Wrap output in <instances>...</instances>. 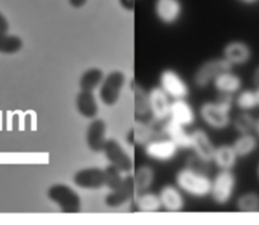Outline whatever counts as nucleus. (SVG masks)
<instances>
[{"label":"nucleus","instance_id":"1","mask_svg":"<svg viewBox=\"0 0 259 225\" xmlns=\"http://www.w3.org/2000/svg\"><path fill=\"white\" fill-rule=\"evenodd\" d=\"M233 94L220 93L216 102H205L200 107V116L206 125L215 130H224L231 125L230 111L233 108Z\"/></svg>","mask_w":259,"mask_h":225},{"label":"nucleus","instance_id":"2","mask_svg":"<svg viewBox=\"0 0 259 225\" xmlns=\"http://www.w3.org/2000/svg\"><path fill=\"white\" fill-rule=\"evenodd\" d=\"M176 182L181 191L193 197L208 196L212 184V179L208 177L207 173L193 171L187 167L179 169L176 176Z\"/></svg>","mask_w":259,"mask_h":225},{"label":"nucleus","instance_id":"3","mask_svg":"<svg viewBox=\"0 0 259 225\" xmlns=\"http://www.w3.org/2000/svg\"><path fill=\"white\" fill-rule=\"evenodd\" d=\"M47 197L65 214H76L81 210V199L73 187L64 183L52 184L47 190Z\"/></svg>","mask_w":259,"mask_h":225},{"label":"nucleus","instance_id":"4","mask_svg":"<svg viewBox=\"0 0 259 225\" xmlns=\"http://www.w3.org/2000/svg\"><path fill=\"white\" fill-rule=\"evenodd\" d=\"M126 81V75L121 70H113L104 77L99 87V99L104 106L113 107L118 103Z\"/></svg>","mask_w":259,"mask_h":225},{"label":"nucleus","instance_id":"5","mask_svg":"<svg viewBox=\"0 0 259 225\" xmlns=\"http://www.w3.org/2000/svg\"><path fill=\"white\" fill-rule=\"evenodd\" d=\"M229 70H233V65L224 57L207 60L196 70L193 82L198 88H206L215 81L218 75L224 71H229Z\"/></svg>","mask_w":259,"mask_h":225},{"label":"nucleus","instance_id":"6","mask_svg":"<svg viewBox=\"0 0 259 225\" xmlns=\"http://www.w3.org/2000/svg\"><path fill=\"white\" fill-rule=\"evenodd\" d=\"M236 186V177L233 171H220L212 179L211 197L218 205H226L233 197Z\"/></svg>","mask_w":259,"mask_h":225},{"label":"nucleus","instance_id":"7","mask_svg":"<svg viewBox=\"0 0 259 225\" xmlns=\"http://www.w3.org/2000/svg\"><path fill=\"white\" fill-rule=\"evenodd\" d=\"M161 124L163 122L156 121L151 124L150 120L149 121L135 120L133 127L128 131V135H127V140L133 145H144L145 146L150 140L164 136L163 132H161Z\"/></svg>","mask_w":259,"mask_h":225},{"label":"nucleus","instance_id":"8","mask_svg":"<svg viewBox=\"0 0 259 225\" xmlns=\"http://www.w3.org/2000/svg\"><path fill=\"white\" fill-rule=\"evenodd\" d=\"M159 86L173 99H186L189 88L181 75L171 69L164 70L159 77Z\"/></svg>","mask_w":259,"mask_h":225},{"label":"nucleus","instance_id":"9","mask_svg":"<svg viewBox=\"0 0 259 225\" xmlns=\"http://www.w3.org/2000/svg\"><path fill=\"white\" fill-rule=\"evenodd\" d=\"M179 147L176 142L165 136L155 137L145 145V154L150 159L158 162H168L177 156Z\"/></svg>","mask_w":259,"mask_h":225},{"label":"nucleus","instance_id":"10","mask_svg":"<svg viewBox=\"0 0 259 225\" xmlns=\"http://www.w3.org/2000/svg\"><path fill=\"white\" fill-rule=\"evenodd\" d=\"M73 182L83 190H99L106 187V172L98 167H88L74 173Z\"/></svg>","mask_w":259,"mask_h":225},{"label":"nucleus","instance_id":"11","mask_svg":"<svg viewBox=\"0 0 259 225\" xmlns=\"http://www.w3.org/2000/svg\"><path fill=\"white\" fill-rule=\"evenodd\" d=\"M136 196L135 187H134L133 176H126L122 179L121 184L114 190H111L107 195L104 202L108 207L112 209H118V207L124 206L128 202L133 201Z\"/></svg>","mask_w":259,"mask_h":225},{"label":"nucleus","instance_id":"12","mask_svg":"<svg viewBox=\"0 0 259 225\" xmlns=\"http://www.w3.org/2000/svg\"><path fill=\"white\" fill-rule=\"evenodd\" d=\"M103 152L109 163L121 172L128 173L133 169V159L130 158L124 147L116 139H107Z\"/></svg>","mask_w":259,"mask_h":225},{"label":"nucleus","instance_id":"13","mask_svg":"<svg viewBox=\"0 0 259 225\" xmlns=\"http://www.w3.org/2000/svg\"><path fill=\"white\" fill-rule=\"evenodd\" d=\"M149 93L150 102L151 120L156 122H164L169 119V108H170V97L161 89V87H154Z\"/></svg>","mask_w":259,"mask_h":225},{"label":"nucleus","instance_id":"14","mask_svg":"<svg viewBox=\"0 0 259 225\" xmlns=\"http://www.w3.org/2000/svg\"><path fill=\"white\" fill-rule=\"evenodd\" d=\"M253 56L250 46L244 41H230L223 50V57L233 66H240L250 61Z\"/></svg>","mask_w":259,"mask_h":225},{"label":"nucleus","instance_id":"15","mask_svg":"<svg viewBox=\"0 0 259 225\" xmlns=\"http://www.w3.org/2000/svg\"><path fill=\"white\" fill-rule=\"evenodd\" d=\"M107 124L102 119H93L87 129V145L94 153L103 152L104 144L107 141Z\"/></svg>","mask_w":259,"mask_h":225},{"label":"nucleus","instance_id":"16","mask_svg":"<svg viewBox=\"0 0 259 225\" xmlns=\"http://www.w3.org/2000/svg\"><path fill=\"white\" fill-rule=\"evenodd\" d=\"M191 147L193 149L194 154L197 157H200L201 159H203V161L206 162L212 161L215 146H213L210 136H208L207 132H206L205 130L197 129L192 132Z\"/></svg>","mask_w":259,"mask_h":225},{"label":"nucleus","instance_id":"17","mask_svg":"<svg viewBox=\"0 0 259 225\" xmlns=\"http://www.w3.org/2000/svg\"><path fill=\"white\" fill-rule=\"evenodd\" d=\"M155 14L164 24H173L181 18V0H155Z\"/></svg>","mask_w":259,"mask_h":225},{"label":"nucleus","instance_id":"18","mask_svg":"<svg viewBox=\"0 0 259 225\" xmlns=\"http://www.w3.org/2000/svg\"><path fill=\"white\" fill-rule=\"evenodd\" d=\"M161 132L165 137L176 142V145L182 149L191 147V134L186 131V127L179 125L178 122L168 119L161 124Z\"/></svg>","mask_w":259,"mask_h":225},{"label":"nucleus","instance_id":"19","mask_svg":"<svg viewBox=\"0 0 259 225\" xmlns=\"http://www.w3.org/2000/svg\"><path fill=\"white\" fill-rule=\"evenodd\" d=\"M169 119L178 122L182 126L187 127L194 122V112L191 104L186 99H174L170 102V108H169Z\"/></svg>","mask_w":259,"mask_h":225},{"label":"nucleus","instance_id":"20","mask_svg":"<svg viewBox=\"0 0 259 225\" xmlns=\"http://www.w3.org/2000/svg\"><path fill=\"white\" fill-rule=\"evenodd\" d=\"M213 87L219 93H226V94H236L239 91H241L243 87V79L239 77L238 74L233 72L231 70L229 71L221 72L215 78L212 82Z\"/></svg>","mask_w":259,"mask_h":225},{"label":"nucleus","instance_id":"21","mask_svg":"<svg viewBox=\"0 0 259 225\" xmlns=\"http://www.w3.org/2000/svg\"><path fill=\"white\" fill-rule=\"evenodd\" d=\"M159 197H160L161 207L165 209L166 211L178 212L184 207V199L181 191L171 184H165L164 187H161Z\"/></svg>","mask_w":259,"mask_h":225},{"label":"nucleus","instance_id":"22","mask_svg":"<svg viewBox=\"0 0 259 225\" xmlns=\"http://www.w3.org/2000/svg\"><path fill=\"white\" fill-rule=\"evenodd\" d=\"M75 106L79 115H81L84 119L93 120L98 116L99 106L98 101H97L96 96H94V92H79L75 99Z\"/></svg>","mask_w":259,"mask_h":225},{"label":"nucleus","instance_id":"23","mask_svg":"<svg viewBox=\"0 0 259 225\" xmlns=\"http://www.w3.org/2000/svg\"><path fill=\"white\" fill-rule=\"evenodd\" d=\"M212 161L215 162L216 167L220 171H233L238 162V156H236L233 145L224 144L215 147Z\"/></svg>","mask_w":259,"mask_h":225},{"label":"nucleus","instance_id":"24","mask_svg":"<svg viewBox=\"0 0 259 225\" xmlns=\"http://www.w3.org/2000/svg\"><path fill=\"white\" fill-rule=\"evenodd\" d=\"M134 102H135V120L149 121L151 119L149 93L139 84L134 87Z\"/></svg>","mask_w":259,"mask_h":225},{"label":"nucleus","instance_id":"25","mask_svg":"<svg viewBox=\"0 0 259 225\" xmlns=\"http://www.w3.org/2000/svg\"><path fill=\"white\" fill-rule=\"evenodd\" d=\"M258 144L259 140L256 135L254 132H248V134H239V136L234 140L233 147L238 158H246L255 152Z\"/></svg>","mask_w":259,"mask_h":225},{"label":"nucleus","instance_id":"26","mask_svg":"<svg viewBox=\"0 0 259 225\" xmlns=\"http://www.w3.org/2000/svg\"><path fill=\"white\" fill-rule=\"evenodd\" d=\"M104 79V72L101 67H89L81 74L79 79V88L80 91L94 92L97 88H99Z\"/></svg>","mask_w":259,"mask_h":225},{"label":"nucleus","instance_id":"27","mask_svg":"<svg viewBox=\"0 0 259 225\" xmlns=\"http://www.w3.org/2000/svg\"><path fill=\"white\" fill-rule=\"evenodd\" d=\"M154 177H155V173H154V169L150 166L139 167L136 169L135 174L133 176L136 195L148 191L151 184H153Z\"/></svg>","mask_w":259,"mask_h":225},{"label":"nucleus","instance_id":"28","mask_svg":"<svg viewBox=\"0 0 259 225\" xmlns=\"http://www.w3.org/2000/svg\"><path fill=\"white\" fill-rule=\"evenodd\" d=\"M134 200H135L136 207L141 212H156L161 209L160 197L153 192H141L136 195Z\"/></svg>","mask_w":259,"mask_h":225},{"label":"nucleus","instance_id":"29","mask_svg":"<svg viewBox=\"0 0 259 225\" xmlns=\"http://www.w3.org/2000/svg\"><path fill=\"white\" fill-rule=\"evenodd\" d=\"M236 209L245 214L259 212V194L255 191L244 192L236 200Z\"/></svg>","mask_w":259,"mask_h":225},{"label":"nucleus","instance_id":"30","mask_svg":"<svg viewBox=\"0 0 259 225\" xmlns=\"http://www.w3.org/2000/svg\"><path fill=\"white\" fill-rule=\"evenodd\" d=\"M256 120L258 119H255L250 112L240 111L231 120V124H233L236 132H239V134H248V132H254Z\"/></svg>","mask_w":259,"mask_h":225},{"label":"nucleus","instance_id":"31","mask_svg":"<svg viewBox=\"0 0 259 225\" xmlns=\"http://www.w3.org/2000/svg\"><path fill=\"white\" fill-rule=\"evenodd\" d=\"M23 49V40L16 34L0 33V54L14 55Z\"/></svg>","mask_w":259,"mask_h":225},{"label":"nucleus","instance_id":"32","mask_svg":"<svg viewBox=\"0 0 259 225\" xmlns=\"http://www.w3.org/2000/svg\"><path fill=\"white\" fill-rule=\"evenodd\" d=\"M236 107L240 111H253L254 108L258 107V102H256L255 91L253 89H244V91H239L238 96L234 99Z\"/></svg>","mask_w":259,"mask_h":225},{"label":"nucleus","instance_id":"33","mask_svg":"<svg viewBox=\"0 0 259 225\" xmlns=\"http://www.w3.org/2000/svg\"><path fill=\"white\" fill-rule=\"evenodd\" d=\"M104 172H106V187L109 189V191L114 190L116 187H118L121 184L123 177L121 176L122 172L118 168L109 164L107 168H104Z\"/></svg>","mask_w":259,"mask_h":225},{"label":"nucleus","instance_id":"34","mask_svg":"<svg viewBox=\"0 0 259 225\" xmlns=\"http://www.w3.org/2000/svg\"><path fill=\"white\" fill-rule=\"evenodd\" d=\"M186 167L187 168L193 169V171L202 172V173H207L208 172V162L203 161V159H201L196 154L188 157V159L186 162Z\"/></svg>","mask_w":259,"mask_h":225},{"label":"nucleus","instance_id":"35","mask_svg":"<svg viewBox=\"0 0 259 225\" xmlns=\"http://www.w3.org/2000/svg\"><path fill=\"white\" fill-rule=\"evenodd\" d=\"M9 22L2 12H0V33H8Z\"/></svg>","mask_w":259,"mask_h":225},{"label":"nucleus","instance_id":"36","mask_svg":"<svg viewBox=\"0 0 259 225\" xmlns=\"http://www.w3.org/2000/svg\"><path fill=\"white\" fill-rule=\"evenodd\" d=\"M87 3H88V0H69V4L75 9L83 8V7H85Z\"/></svg>","mask_w":259,"mask_h":225},{"label":"nucleus","instance_id":"37","mask_svg":"<svg viewBox=\"0 0 259 225\" xmlns=\"http://www.w3.org/2000/svg\"><path fill=\"white\" fill-rule=\"evenodd\" d=\"M119 3L127 11H133L134 6H135V0H119Z\"/></svg>","mask_w":259,"mask_h":225},{"label":"nucleus","instance_id":"38","mask_svg":"<svg viewBox=\"0 0 259 225\" xmlns=\"http://www.w3.org/2000/svg\"><path fill=\"white\" fill-rule=\"evenodd\" d=\"M251 81H253V84L256 87H259V65L254 69L253 77H251Z\"/></svg>","mask_w":259,"mask_h":225},{"label":"nucleus","instance_id":"39","mask_svg":"<svg viewBox=\"0 0 259 225\" xmlns=\"http://www.w3.org/2000/svg\"><path fill=\"white\" fill-rule=\"evenodd\" d=\"M238 2L245 4V6H253V4H255L258 0H238Z\"/></svg>","mask_w":259,"mask_h":225},{"label":"nucleus","instance_id":"40","mask_svg":"<svg viewBox=\"0 0 259 225\" xmlns=\"http://www.w3.org/2000/svg\"><path fill=\"white\" fill-rule=\"evenodd\" d=\"M254 132H255L256 137H258V140H259V119L256 120V125H255V130H254Z\"/></svg>","mask_w":259,"mask_h":225},{"label":"nucleus","instance_id":"41","mask_svg":"<svg viewBox=\"0 0 259 225\" xmlns=\"http://www.w3.org/2000/svg\"><path fill=\"white\" fill-rule=\"evenodd\" d=\"M254 91H255V96H256V102H258V107H259V87H256L255 89H254Z\"/></svg>","mask_w":259,"mask_h":225},{"label":"nucleus","instance_id":"42","mask_svg":"<svg viewBox=\"0 0 259 225\" xmlns=\"http://www.w3.org/2000/svg\"><path fill=\"white\" fill-rule=\"evenodd\" d=\"M255 172H256V177H258V179H259V163H258V166H256Z\"/></svg>","mask_w":259,"mask_h":225}]
</instances>
